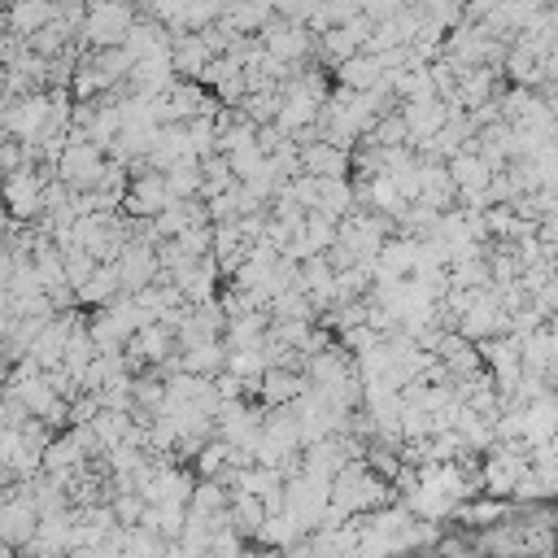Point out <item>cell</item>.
Listing matches in <instances>:
<instances>
[{
  "label": "cell",
  "instance_id": "6da1fadb",
  "mask_svg": "<svg viewBox=\"0 0 558 558\" xmlns=\"http://www.w3.org/2000/svg\"><path fill=\"white\" fill-rule=\"evenodd\" d=\"M40 519H45V510H40L36 493L31 489L14 493L5 506H0V541H5L10 549H27L40 532Z\"/></svg>",
  "mask_w": 558,
  "mask_h": 558
},
{
  "label": "cell",
  "instance_id": "7a4b0ae2",
  "mask_svg": "<svg viewBox=\"0 0 558 558\" xmlns=\"http://www.w3.org/2000/svg\"><path fill=\"white\" fill-rule=\"evenodd\" d=\"M131 27H136V14L123 5V0H97V5L88 10L84 36H88L97 49H118V45H127Z\"/></svg>",
  "mask_w": 558,
  "mask_h": 558
},
{
  "label": "cell",
  "instance_id": "3957f363",
  "mask_svg": "<svg viewBox=\"0 0 558 558\" xmlns=\"http://www.w3.org/2000/svg\"><path fill=\"white\" fill-rule=\"evenodd\" d=\"M170 201H175V192H170V183H166V170H162V175H136V179L127 183V210L140 214V218H157Z\"/></svg>",
  "mask_w": 558,
  "mask_h": 558
},
{
  "label": "cell",
  "instance_id": "277c9868",
  "mask_svg": "<svg viewBox=\"0 0 558 558\" xmlns=\"http://www.w3.org/2000/svg\"><path fill=\"white\" fill-rule=\"evenodd\" d=\"M310 49V40H306V31L297 27V18L293 23H270L266 27V53H275L279 62H293V58H302Z\"/></svg>",
  "mask_w": 558,
  "mask_h": 558
},
{
  "label": "cell",
  "instance_id": "5b68a950",
  "mask_svg": "<svg viewBox=\"0 0 558 558\" xmlns=\"http://www.w3.org/2000/svg\"><path fill=\"white\" fill-rule=\"evenodd\" d=\"M306 393H310V380H302V376H293V371L266 367V376H262V397H266L270 406H289V402H297V397H306Z\"/></svg>",
  "mask_w": 558,
  "mask_h": 558
},
{
  "label": "cell",
  "instance_id": "8992f818",
  "mask_svg": "<svg viewBox=\"0 0 558 558\" xmlns=\"http://www.w3.org/2000/svg\"><path fill=\"white\" fill-rule=\"evenodd\" d=\"M10 210L18 218H31L45 210V192H40V179L31 170H10Z\"/></svg>",
  "mask_w": 558,
  "mask_h": 558
},
{
  "label": "cell",
  "instance_id": "52a82bcc",
  "mask_svg": "<svg viewBox=\"0 0 558 558\" xmlns=\"http://www.w3.org/2000/svg\"><path fill=\"white\" fill-rule=\"evenodd\" d=\"M58 18V10H53V0H14V14H10V23H14V31L18 36H36L40 27H49Z\"/></svg>",
  "mask_w": 558,
  "mask_h": 558
}]
</instances>
